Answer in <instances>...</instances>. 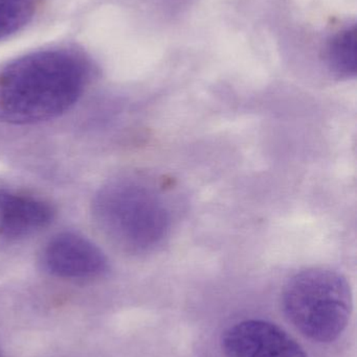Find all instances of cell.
<instances>
[{
    "instance_id": "obj_1",
    "label": "cell",
    "mask_w": 357,
    "mask_h": 357,
    "mask_svg": "<svg viewBox=\"0 0 357 357\" xmlns=\"http://www.w3.org/2000/svg\"><path fill=\"white\" fill-rule=\"evenodd\" d=\"M88 69L67 50L33 52L10 63L0 75V119L29 125L54 119L78 102Z\"/></svg>"
},
{
    "instance_id": "obj_2",
    "label": "cell",
    "mask_w": 357,
    "mask_h": 357,
    "mask_svg": "<svg viewBox=\"0 0 357 357\" xmlns=\"http://www.w3.org/2000/svg\"><path fill=\"white\" fill-rule=\"evenodd\" d=\"M92 214L105 236L129 253L152 251L171 228V213L163 195L132 178L113 181L101 188L92 202Z\"/></svg>"
},
{
    "instance_id": "obj_3",
    "label": "cell",
    "mask_w": 357,
    "mask_h": 357,
    "mask_svg": "<svg viewBox=\"0 0 357 357\" xmlns=\"http://www.w3.org/2000/svg\"><path fill=\"white\" fill-rule=\"evenodd\" d=\"M289 322L318 343H331L347 328L354 308L351 287L337 271L310 268L293 275L282 291Z\"/></svg>"
},
{
    "instance_id": "obj_4",
    "label": "cell",
    "mask_w": 357,
    "mask_h": 357,
    "mask_svg": "<svg viewBox=\"0 0 357 357\" xmlns=\"http://www.w3.org/2000/svg\"><path fill=\"white\" fill-rule=\"evenodd\" d=\"M226 357H308L305 349L276 324L245 320L228 327L221 337Z\"/></svg>"
},
{
    "instance_id": "obj_5",
    "label": "cell",
    "mask_w": 357,
    "mask_h": 357,
    "mask_svg": "<svg viewBox=\"0 0 357 357\" xmlns=\"http://www.w3.org/2000/svg\"><path fill=\"white\" fill-rule=\"evenodd\" d=\"M43 264L54 276L82 279L99 276L107 270L103 252L92 241L75 233H61L48 241Z\"/></svg>"
},
{
    "instance_id": "obj_6",
    "label": "cell",
    "mask_w": 357,
    "mask_h": 357,
    "mask_svg": "<svg viewBox=\"0 0 357 357\" xmlns=\"http://www.w3.org/2000/svg\"><path fill=\"white\" fill-rule=\"evenodd\" d=\"M52 206L42 199L0 189V234L20 239L46 228L54 220Z\"/></svg>"
},
{
    "instance_id": "obj_7",
    "label": "cell",
    "mask_w": 357,
    "mask_h": 357,
    "mask_svg": "<svg viewBox=\"0 0 357 357\" xmlns=\"http://www.w3.org/2000/svg\"><path fill=\"white\" fill-rule=\"evenodd\" d=\"M356 26L337 31L327 41L324 59L328 68L337 77L350 79L356 75Z\"/></svg>"
},
{
    "instance_id": "obj_8",
    "label": "cell",
    "mask_w": 357,
    "mask_h": 357,
    "mask_svg": "<svg viewBox=\"0 0 357 357\" xmlns=\"http://www.w3.org/2000/svg\"><path fill=\"white\" fill-rule=\"evenodd\" d=\"M35 10L36 0H0V41L22 29Z\"/></svg>"
},
{
    "instance_id": "obj_9",
    "label": "cell",
    "mask_w": 357,
    "mask_h": 357,
    "mask_svg": "<svg viewBox=\"0 0 357 357\" xmlns=\"http://www.w3.org/2000/svg\"><path fill=\"white\" fill-rule=\"evenodd\" d=\"M0 357H2L1 354H0Z\"/></svg>"
}]
</instances>
